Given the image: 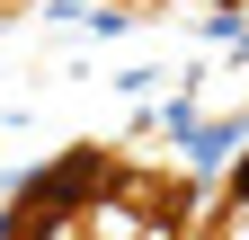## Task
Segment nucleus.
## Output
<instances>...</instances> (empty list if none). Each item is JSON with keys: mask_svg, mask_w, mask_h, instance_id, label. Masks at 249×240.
<instances>
[{"mask_svg": "<svg viewBox=\"0 0 249 240\" xmlns=\"http://www.w3.org/2000/svg\"><path fill=\"white\" fill-rule=\"evenodd\" d=\"M240 196H249V169H240Z\"/></svg>", "mask_w": 249, "mask_h": 240, "instance_id": "nucleus-1", "label": "nucleus"}]
</instances>
